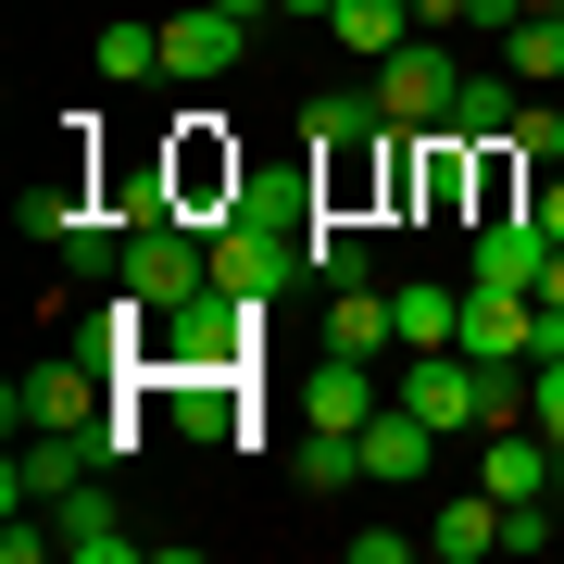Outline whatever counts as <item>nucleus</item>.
Segmentation results:
<instances>
[{"label":"nucleus","mask_w":564,"mask_h":564,"mask_svg":"<svg viewBox=\"0 0 564 564\" xmlns=\"http://www.w3.org/2000/svg\"><path fill=\"white\" fill-rule=\"evenodd\" d=\"M326 39L364 51V63H389V51L414 39V0H326Z\"/></svg>","instance_id":"nucleus-20"},{"label":"nucleus","mask_w":564,"mask_h":564,"mask_svg":"<svg viewBox=\"0 0 564 564\" xmlns=\"http://www.w3.org/2000/svg\"><path fill=\"white\" fill-rule=\"evenodd\" d=\"M452 351H477V364H540V289H489V276H464V326H452Z\"/></svg>","instance_id":"nucleus-7"},{"label":"nucleus","mask_w":564,"mask_h":564,"mask_svg":"<svg viewBox=\"0 0 564 564\" xmlns=\"http://www.w3.org/2000/svg\"><path fill=\"white\" fill-rule=\"evenodd\" d=\"M276 13H326V0H276Z\"/></svg>","instance_id":"nucleus-34"},{"label":"nucleus","mask_w":564,"mask_h":564,"mask_svg":"<svg viewBox=\"0 0 564 564\" xmlns=\"http://www.w3.org/2000/svg\"><path fill=\"white\" fill-rule=\"evenodd\" d=\"M527 214H540V226H552V251H564V163H552L540 188H527Z\"/></svg>","instance_id":"nucleus-30"},{"label":"nucleus","mask_w":564,"mask_h":564,"mask_svg":"<svg viewBox=\"0 0 564 564\" xmlns=\"http://www.w3.org/2000/svg\"><path fill=\"white\" fill-rule=\"evenodd\" d=\"M540 263H552V226H540V214H477V226H464V276L540 289Z\"/></svg>","instance_id":"nucleus-9"},{"label":"nucleus","mask_w":564,"mask_h":564,"mask_svg":"<svg viewBox=\"0 0 564 564\" xmlns=\"http://www.w3.org/2000/svg\"><path fill=\"white\" fill-rule=\"evenodd\" d=\"M226 13H239V25H263V13H276V0H226Z\"/></svg>","instance_id":"nucleus-33"},{"label":"nucleus","mask_w":564,"mask_h":564,"mask_svg":"<svg viewBox=\"0 0 564 564\" xmlns=\"http://www.w3.org/2000/svg\"><path fill=\"white\" fill-rule=\"evenodd\" d=\"M113 389H139V377H113L101 351H76V339H63L39 377H13V402H0V414H13V440H25V426H88Z\"/></svg>","instance_id":"nucleus-3"},{"label":"nucleus","mask_w":564,"mask_h":564,"mask_svg":"<svg viewBox=\"0 0 564 564\" xmlns=\"http://www.w3.org/2000/svg\"><path fill=\"white\" fill-rule=\"evenodd\" d=\"M540 302H552V314H564V251H552V263H540Z\"/></svg>","instance_id":"nucleus-32"},{"label":"nucleus","mask_w":564,"mask_h":564,"mask_svg":"<svg viewBox=\"0 0 564 564\" xmlns=\"http://www.w3.org/2000/svg\"><path fill=\"white\" fill-rule=\"evenodd\" d=\"M377 402H389V389H377V351H326L314 377H302V414L314 426H364Z\"/></svg>","instance_id":"nucleus-14"},{"label":"nucleus","mask_w":564,"mask_h":564,"mask_svg":"<svg viewBox=\"0 0 564 564\" xmlns=\"http://www.w3.org/2000/svg\"><path fill=\"white\" fill-rule=\"evenodd\" d=\"M527 426L564 452V351H552V364H527Z\"/></svg>","instance_id":"nucleus-28"},{"label":"nucleus","mask_w":564,"mask_h":564,"mask_svg":"<svg viewBox=\"0 0 564 564\" xmlns=\"http://www.w3.org/2000/svg\"><path fill=\"white\" fill-rule=\"evenodd\" d=\"M314 276V251L289 239V226H214V289H239V302H289V289Z\"/></svg>","instance_id":"nucleus-5"},{"label":"nucleus","mask_w":564,"mask_h":564,"mask_svg":"<svg viewBox=\"0 0 564 564\" xmlns=\"http://www.w3.org/2000/svg\"><path fill=\"white\" fill-rule=\"evenodd\" d=\"M389 314H402V351H452V326H464V289L414 276V289H389Z\"/></svg>","instance_id":"nucleus-22"},{"label":"nucleus","mask_w":564,"mask_h":564,"mask_svg":"<svg viewBox=\"0 0 564 564\" xmlns=\"http://www.w3.org/2000/svg\"><path fill=\"white\" fill-rule=\"evenodd\" d=\"M151 414H176L188 440H226V452L263 440V426H251V377H214V364H202V377H151Z\"/></svg>","instance_id":"nucleus-8"},{"label":"nucleus","mask_w":564,"mask_h":564,"mask_svg":"<svg viewBox=\"0 0 564 564\" xmlns=\"http://www.w3.org/2000/svg\"><path fill=\"white\" fill-rule=\"evenodd\" d=\"M126 289H139V302L163 314V302H188V289H214V239L202 226H139V239H126Z\"/></svg>","instance_id":"nucleus-6"},{"label":"nucleus","mask_w":564,"mask_h":564,"mask_svg":"<svg viewBox=\"0 0 564 564\" xmlns=\"http://www.w3.org/2000/svg\"><path fill=\"white\" fill-rule=\"evenodd\" d=\"M552 502H564V464H552Z\"/></svg>","instance_id":"nucleus-36"},{"label":"nucleus","mask_w":564,"mask_h":564,"mask_svg":"<svg viewBox=\"0 0 564 564\" xmlns=\"http://www.w3.org/2000/svg\"><path fill=\"white\" fill-rule=\"evenodd\" d=\"M502 76L514 88H564V13H527L514 39H502Z\"/></svg>","instance_id":"nucleus-23"},{"label":"nucleus","mask_w":564,"mask_h":564,"mask_svg":"<svg viewBox=\"0 0 564 564\" xmlns=\"http://www.w3.org/2000/svg\"><path fill=\"white\" fill-rule=\"evenodd\" d=\"M88 214H101V188H88V163H76V151H63L51 176H25V239H51V251H63Z\"/></svg>","instance_id":"nucleus-16"},{"label":"nucleus","mask_w":564,"mask_h":564,"mask_svg":"<svg viewBox=\"0 0 564 564\" xmlns=\"http://www.w3.org/2000/svg\"><path fill=\"white\" fill-rule=\"evenodd\" d=\"M514 113H527V88L502 76V63H489V76H464V88H452V139H477V151H489V139H514Z\"/></svg>","instance_id":"nucleus-21"},{"label":"nucleus","mask_w":564,"mask_h":564,"mask_svg":"<svg viewBox=\"0 0 564 564\" xmlns=\"http://www.w3.org/2000/svg\"><path fill=\"white\" fill-rule=\"evenodd\" d=\"M326 351H402V314H389V289H326Z\"/></svg>","instance_id":"nucleus-18"},{"label":"nucleus","mask_w":564,"mask_h":564,"mask_svg":"<svg viewBox=\"0 0 564 564\" xmlns=\"http://www.w3.org/2000/svg\"><path fill=\"white\" fill-rule=\"evenodd\" d=\"M552 440H540V426H489V452H477V489H489V502H540V489H552Z\"/></svg>","instance_id":"nucleus-13"},{"label":"nucleus","mask_w":564,"mask_h":564,"mask_svg":"<svg viewBox=\"0 0 564 564\" xmlns=\"http://www.w3.org/2000/svg\"><path fill=\"white\" fill-rule=\"evenodd\" d=\"M527 13H564V0H527Z\"/></svg>","instance_id":"nucleus-35"},{"label":"nucleus","mask_w":564,"mask_h":564,"mask_svg":"<svg viewBox=\"0 0 564 564\" xmlns=\"http://www.w3.org/2000/svg\"><path fill=\"white\" fill-rule=\"evenodd\" d=\"M426 452H440V426H426L414 402H377V414H364V477H377V489H414Z\"/></svg>","instance_id":"nucleus-12"},{"label":"nucleus","mask_w":564,"mask_h":564,"mask_svg":"<svg viewBox=\"0 0 564 564\" xmlns=\"http://www.w3.org/2000/svg\"><path fill=\"white\" fill-rule=\"evenodd\" d=\"M101 76H113V88L163 76V25H101Z\"/></svg>","instance_id":"nucleus-27"},{"label":"nucleus","mask_w":564,"mask_h":564,"mask_svg":"<svg viewBox=\"0 0 564 564\" xmlns=\"http://www.w3.org/2000/svg\"><path fill=\"white\" fill-rule=\"evenodd\" d=\"M364 88H377V113H389V126H452V88H464V63H452V39H426V25H414V39L389 51Z\"/></svg>","instance_id":"nucleus-4"},{"label":"nucleus","mask_w":564,"mask_h":564,"mask_svg":"<svg viewBox=\"0 0 564 564\" xmlns=\"http://www.w3.org/2000/svg\"><path fill=\"white\" fill-rule=\"evenodd\" d=\"M163 188H176V214L202 226V239H214L226 214H239V188H251V151L226 139V113H176V139H163Z\"/></svg>","instance_id":"nucleus-2"},{"label":"nucleus","mask_w":564,"mask_h":564,"mask_svg":"<svg viewBox=\"0 0 564 564\" xmlns=\"http://www.w3.org/2000/svg\"><path fill=\"white\" fill-rule=\"evenodd\" d=\"M289 477L326 489V502H339V489H364V426H314V414H302V440H289Z\"/></svg>","instance_id":"nucleus-17"},{"label":"nucleus","mask_w":564,"mask_h":564,"mask_svg":"<svg viewBox=\"0 0 564 564\" xmlns=\"http://www.w3.org/2000/svg\"><path fill=\"white\" fill-rule=\"evenodd\" d=\"M302 251H314V276H326V289H364V276H377V263H364V226H339V214H314V239H302Z\"/></svg>","instance_id":"nucleus-26"},{"label":"nucleus","mask_w":564,"mask_h":564,"mask_svg":"<svg viewBox=\"0 0 564 564\" xmlns=\"http://www.w3.org/2000/svg\"><path fill=\"white\" fill-rule=\"evenodd\" d=\"M263 314L276 302H239V289H188V302H163V326H151V377H251L263 364Z\"/></svg>","instance_id":"nucleus-1"},{"label":"nucleus","mask_w":564,"mask_h":564,"mask_svg":"<svg viewBox=\"0 0 564 564\" xmlns=\"http://www.w3.org/2000/svg\"><path fill=\"white\" fill-rule=\"evenodd\" d=\"M239 51H251V25L226 13V0H202V13H176V25H163V76H176V88H214Z\"/></svg>","instance_id":"nucleus-10"},{"label":"nucleus","mask_w":564,"mask_h":564,"mask_svg":"<svg viewBox=\"0 0 564 564\" xmlns=\"http://www.w3.org/2000/svg\"><path fill=\"white\" fill-rule=\"evenodd\" d=\"M351 564H414V527H351Z\"/></svg>","instance_id":"nucleus-29"},{"label":"nucleus","mask_w":564,"mask_h":564,"mask_svg":"<svg viewBox=\"0 0 564 564\" xmlns=\"http://www.w3.org/2000/svg\"><path fill=\"white\" fill-rule=\"evenodd\" d=\"M426 552H440V564H477V552H502V502H489V489H452V502L426 514Z\"/></svg>","instance_id":"nucleus-19"},{"label":"nucleus","mask_w":564,"mask_h":564,"mask_svg":"<svg viewBox=\"0 0 564 564\" xmlns=\"http://www.w3.org/2000/svg\"><path fill=\"white\" fill-rule=\"evenodd\" d=\"M514 163H527V176H552V163H564V88H527V113H514Z\"/></svg>","instance_id":"nucleus-25"},{"label":"nucleus","mask_w":564,"mask_h":564,"mask_svg":"<svg viewBox=\"0 0 564 564\" xmlns=\"http://www.w3.org/2000/svg\"><path fill=\"white\" fill-rule=\"evenodd\" d=\"M51 527H63V552H88V564H126V552H139V540H126V502H113V464L63 489V502H51Z\"/></svg>","instance_id":"nucleus-11"},{"label":"nucleus","mask_w":564,"mask_h":564,"mask_svg":"<svg viewBox=\"0 0 564 564\" xmlns=\"http://www.w3.org/2000/svg\"><path fill=\"white\" fill-rule=\"evenodd\" d=\"M414 25H426V39H452V25H464V0H414Z\"/></svg>","instance_id":"nucleus-31"},{"label":"nucleus","mask_w":564,"mask_h":564,"mask_svg":"<svg viewBox=\"0 0 564 564\" xmlns=\"http://www.w3.org/2000/svg\"><path fill=\"white\" fill-rule=\"evenodd\" d=\"M126 239H139V226H126V214L101 202V214L76 226V239H63V263H76V276H101V289H113V276H126Z\"/></svg>","instance_id":"nucleus-24"},{"label":"nucleus","mask_w":564,"mask_h":564,"mask_svg":"<svg viewBox=\"0 0 564 564\" xmlns=\"http://www.w3.org/2000/svg\"><path fill=\"white\" fill-rule=\"evenodd\" d=\"M377 139H389L377 88H326V101L302 113V151H314V163H351V151H377Z\"/></svg>","instance_id":"nucleus-15"}]
</instances>
